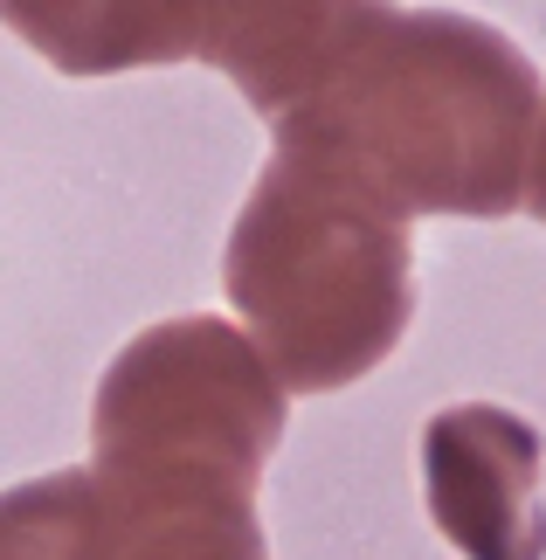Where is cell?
<instances>
[{"instance_id":"52a82bcc","label":"cell","mask_w":546,"mask_h":560,"mask_svg":"<svg viewBox=\"0 0 546 560\" xmlns=\"http://www.w3.org/2000/svg\"><path fill=\"white\" fill-rule=\"evenodd\" d=\"M0 553L8 560H118L112 505L97 491V470H56V478L8 491Z\"/></svg>"},{"instance_id":"277c9868","label":"cell","mask_w":546,"mask_h":560,"mask_svg":"<svg viewBox=\"0 0 546 560\" xmlns=\"http://www.w3.org/2000/svg\"><path fill=\"white\" fill-rule=\"evenodd\" d=\"M422 491L464 560H546L539 429L512 408L464 401L422 422Z\"/></svg>"},{"instance_id":"5b68a950","label":"cell","mask_w":546,"mask_h":560,"mask_svg":"<svg viewBox=\"0 0 546 560\" xmlns=\"http://www.w3.org/2000/svg\"><path fill=\"white\" fill-rule=\"evenodd\" d=\"M346 0H181L194 62L222 70L256 118H283L304 97Z\"/></svg>"},{"instance_id":"6da1fadb","label":"cell","mask_w":546,"mask_h":560,"mask_svg":"<svg viewBox=\"0 0 546 560\" xmlns=\"http://www.w3.org/2000/svg\"><path fill=\"white\" fill-rule=\"evenodd\" d=\"M546 83L533 56L491 21L456 8L346 0L312 83L277 118L408 214H498L526 208Z\"/></svg>"},{"instance_id":"3957f363","label":"cell","mask_w":546,"mask_h":560,"mask_svg":"<svg viewBox=\"0 0 546 560\" xmlns=\"http://www.w3.org/2000/svg\"><path fill=\"white\" fill-rule=\"evenodd\" d=\"M283 395L291 387L249 332L222 318H166L104 368L91 401V464H201L264 478L291 422Z\"/></svg>"},{"instance_id":"7a4b0ae2","label":"cell","mask_w":546,"mask_h":560,"mask_svg":"<svg viewBox=\"0 0 546 560\" xmlns=\"http://www.w3.org/2000/svg\"><path fill=\"white\" fill-rule=\"evenodd\" d=\"M415 214L304 139H277L222 249L243 312L291 395H333L402 347L415 312Z\"/></svg>"},{"instance_id":"8992f818","label":"cell","mask_w":546,"mask_h":560,"mask_svg":"<svg viewBox=\"0 0 546 560\" xmlns=\"http://www.w3.org/2000/svg\"><path fill=\"white\" fill-rule=\"evenodd\" d=\"M8 28L70 77H118L152 62H194L181 0H0Z\"/></svg>"},{"instance_id":"ba28073f","label":"cell","mask_w":546,"mask_h":560,"mask_svg":"<svg viewBox=\"0 0 546 560\" xmlns=\"http://www.w3.org/2000/svg\"><path fill=\"white\" fill-rule=\"evenodd\" d=\"M526 208L546 222V118H539V145H533V187H526Z\"/></svg>"}]
</instances>
